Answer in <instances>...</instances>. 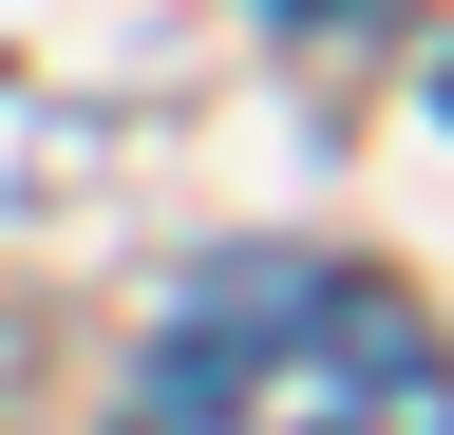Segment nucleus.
<instances>
[{
	"instance_id": "1",
	"label": "nucleus",
	"mask_w": 454,
	"mask_h": 435,
	"mask_svg": "<svg viewBox=\"0 0 454 435\" xmlns=\"http://www.w3.org/2000/svg\"><path fill=\"white\" fill-rule=\"evenodd\" d=\"M114 435H454V341L379 265L322 246H227L170 341L133 360Z\"/></svg>"
}]
</instances>
